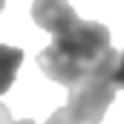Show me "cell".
Segmentation results:
<instances>
[{
    "label": "cell",
    "instance_id": "1",
    "mask_svg": "<svg viewBox=\"0 0 124 124\" xmlns=\"http://www.w3.org/2000/svg\"><path fill=\"white\" fill-rule=\"evenodd\" d=\"M32 20L52 35V43L38 55V66L46 78L63 84L66 90L78 87L118 55L113 49L110 29L104 23L78 17L69 0H35Z\"/></svg>",
    "mask_w": 124,
    "mask_h": 124
},
{
    "label": "cell",
    "instance_id": "2",
    "mask_svg": "<svg viewBox=\"0 0 124 124\" xmlns=\"http://www.w3.org/2000/svg\"><path fill=\"white\" fill-rule=\"evenodd\" d=\"M20 63H23V52H20L17 46H6V43H0V95L12 90Z\"/></svg>",
    "mask_w": 124,
    "mask_h": 124
},
{
    "label": "cell",
    "instance_id": "3",
    "mask_svg": "<svg viewBox=\"0 0 124 124\" xmlns=\"http://www.w3.org/2000/svg\"><path fill=\"white\" fill-rule=\"evenodd\" d=\"M46 124H95V121L81 118V116H78V113H72L69 107H61V110H55V113L46 118Z\"/></svg>",
    "mask_w": 124,
    "mask_h": 124
},
{
    "label": "cell",
    "instance_id": "4",
    "mask_svg": "<svg viewBox=\"0 0 124 124\" xmlns=\"http://www.w3.org/2000/svg\"><path fill=\"white\" fill-rule=\"evenodd\" d=\"M113 84H116V90H124V52H118V58H116V66H113Z\"/></svg>",
    "mask_w": 124,
    "mask_h": 124
},
{
    "label": "cell",
    "instance_id": "5",
    "mask_svg": "<svg viewBox=\"0 0 124 124\" xmlns=\"http://www.w3.org/2000/svg\"><path fill=\"white\" fill-rule=\"evenodd\" d=\"M0 124H15L12 121V113H9V107L0 101Z\"/></svg>",
    "mask_w": 124,
    "mask_h": 124
},
{
    "label": "cell",
    "instance_id": "6",
    "mask_svg": "<svg viewBox=\"0 0 124 124\" xmlns=\"http://www.w3.org/2000/svg\"><path fill=\"white\" fill-rule=\"evenodd\" d=\"M15 124H35L32 118H23V121H15Z\"/></svg>",
    "mask_w": 124,
    "mask_h": 124
},
{
    "label": "cell",
    "instance_id": "7",
    "mask_svg": "<svg viewBox=\"0 0 124 124\" xmlns=\"http://www.w3.org/2000/svg\"><path fill=\"white\" fill-rule=\"evenodd\" d=\"M3 6H6V0H0V12H3Z\"/></svg>",
    "mask_w": 124,
    "mask_h": 124
}]
</instances>
